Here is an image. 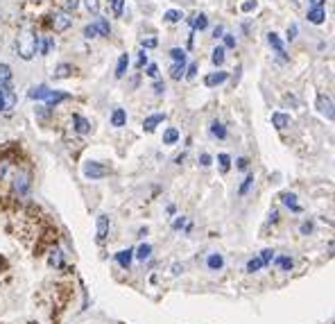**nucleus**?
Listing matches in <instances>:
<instances>
[{"instance_id": "f257e3e1", "label": "nucleus", "mask_w": 335, "mask_h": 324, "mask_svg": "<svg viewBox=\"0 0 335 324\" xmlns=\"http://www.w3.org/2000/svg\"><path fill=\"white\" fill-rule=\"evenodd\" d=\"M36 43H39V34H36L32 28H23L21 32H18V39H16L18 57L25 59V61H30L32 57L36 55Z\"/></svg>"}, {"instance_id": "f03ea898", "label": "nucleus", "mask_w": 335, "mask_h": 324, "mask_svg": "<svg viewBox=\"0 0 335 324\" xmlns=\"http://www.w3.org/2000/svg\"><path fill=\"white\" fill-rule=\"evenodd\" d=\"M72 14L70 12H66V10H57V12H52V14L48 16V25H50V30L52 32H66V30H70V25H72Z\"/></svg>"}, {"instance_id": "7ed1b4c3", "label": "nucleus", "mask_w": 335, "mask_h": 324, "mask_svg": "<svg viewBox=\"0 0 335 324\" xmlns=\"http://www.w3.org/2000/svg\"><path fill=\"white\" fill-rule=\"evenodd\" d=\"M30 170H25V168H18L16 173H14V182H12V188H14V193H16L18 197H25L27 195V191H30V186H32V182H30Z\"/></svg>"}, {"instance_id": "20e7f679", "label": "nucleus", "mask_w": 335, "mask_h": 324, "mask_svg": "<svg viewBox=\"0 0 335 324\" xmlns=\"http://www.w3.org/2000/svg\"><path fill=\"white\" fill-rule=\"evenodd\" d=\"M315 109H317V114H321L324 118L335 120V102L330 100L328 96H324V93H319V96L315 98Z\"/></svg>"}, {"instance_id": "39448f33", "label": "nucleus", "mask_w": 335, "mask_h": 324, "mask_svg": "<svg viewBox=\"0 0 335 324\" xmlns=\"http://www.w3.org/2000/svg\"><path fill=\"white\" fill-rule=\"evenodd\" d=\"M81 173H84L86 179H102V177H107L111 170H109L104 164H100V161H86L84 168H81Z\"/></svg>"}, {"instance_id": "423d86ee", "label": "nucleus", "mask_w": 335, "mask_h": 324, "mask_svg": "<svg viewBox=\"0 0 335 324\" xmlns=\"http://www.w3.org/2000/svg\"><path fill=\"white\" fill-rule=\"evenodd\" d=\"M16 93H14V89H0V114H5V111H12L14 107H16Z\"/></svg>"}, {"instance_id": "0eeeda50", "label": "nucleus", "mask_w": 335, "mask_h": 324, "mask_svg": "<svg viewBox=\"0 0 335 324\" xmlns=\"http://www.w3.org/2000/svg\"><path fill=\"white\" fill-rule=\"evenodd\" d=\"M226 79H229V73H226V70H215V73H208L206 77H204V84H206L208 89H213V87L224 84Z\"/></svg>"}, {"instance_id": "6e6552de", "label": "nucleus", "mask_w": 335, "mask_h": 324, "mask_svg": "<svg viewBox=\"0 0 335 324\" xmlns=\"http://www.w3.org/2000/svg\"><path fill=\"white\" fill-rule=\"evenodd\" d=\"M308 21H310L312 25H321L326 21V12H324V0H319L317 3V7H312L310 12H308Z\"/></svg>"}, {"instance_id": "1a4fd4ad", "label": "nucleus", "mask_w": 335, "mask_h": 324, "mask_svg": "<svg viewBox=\"0 0 335 324\" xmlns=\"http://www.w3.org/2000/svg\"><path fill=\"white\" fill-rule=\"evenodd\" d=\"M267 43H270V46L274 48L276 52H279L281 59L288 61V55H285V43H283V39H281L279 34H276V32H270V34H267Z\"/></svg>"}, {"instance_id": "9d476101", "label": "nucleus", "mask_w": 335, "mask_h": 324, "mask_svg": "<svg viewBox=\"0 0 335 324\" xmlns=\"http://www.w3.org/2000/svg\"><path fill=\"white\" fill-rule=\"evenodd\" d=\"M52 50H54V37H50V34H41L39 43H36V52H39V55H50Z\"/></svg>"}, {"instance_id": "9b49d317", "label": "nucleus", "mask_w": 335, "mask_h": 324, "mask_svg": "<svg viewBox=\"0 0 335 324\" xmlns=\"http://www.w3.org/2000/svg\"><path fill=\"white\" fill-rule=\"evenodd\" d=\"M188 25L193 32H202V30L208 28V16L206 14H193L188 19Z\"/></svg>"}, {"instance_id": "f8f14e48", "label": "nucleus", "mask_w": 335, "mask_h": 324, "mask_svg": "<svg viewBox=\"0 0 335 324\" xmlns=\"http://www.w3.org/2000/svg\"><path fill=\"white\" fill-rule=\"evenodd\" d=\"M279 200H281V204H285L290 211H292V213H299V211H301V206H299L297 195H294V193H290V191L281 193V195H279Z\"/></svg>"}, {"instance_id": "ddd939ff", "label": "nucleus", "mask_w": 335, "mask_h": 324, "mask_svg": "<svg viewBox=\"0 0 335 324\" xmlns=\"http://www.w3.org/2000/svg\"><path fill=\"white\" fill-rule=\"evenodd\" d=\"M107 233H109V218L107 215H98V227H95V238H98V242L107 240Z\"/></svg>"}, {"instance_id": "4468645a", "label": "nucleus", "mask_w": 335, "mask_h": 324, "mask_svg": "<svg viewBox=\"0 0 335 324\" xmlns=\"http://www.w3.org/2000/svg\"><path fill=\"white\" fill-rule=\"evenodd\" d=\"M50 93H52V89H50L48 84H39V87H32L27 96H30L32 100H48Z\"/></svg>"}, {"instance_id": "2eb2a0df", "label": "nucleus", "mask_w": 335, "mask_h": 324, "mask_svg": "<svg viewBox=\"0 0 335 324\" xmlns=\"http://www.w3.org/2000/svg\"><path fill=\"white\" fill-rule=\"evenodd\" d=\"M165 120V114H152V116H147V118L143 120V129L145 132H154V129L158 127V125Z\"/></svg>"}, {"instance_id": "dca6fc26", "label": "nucleus", "mask_w": 335, "mask_h": 324, "mask_svg": "<svg viewBox=\"0 0 335 324\" xmlns=\"http://www.w3.org/2000/svg\"><path fill=\"white\" fill-rule=\"evenodd\" d=\"M272 125H274L276 129H288L290 125H292V118H290L288 114H281V111H276V114H272Z\"/></svg>"}, {"instance_id": "f3484780", "label": "nucleus", "mask_w": 335, "mask_h": 324, "mask_svg": "<svg viewBox=\"0 0 335 324\" xmlns=\"http://www.w3.org/2000/svg\"><path fill=\"white\" fill-rule=\"evenodd\" d=\"M12 68L7 64H0V89H9L12 87Z\"/></svg>"}, {"instance_id": "a211bd4d", "label": "nucleus", "mask_w": 335, "mask_h": 324, "mask_svg": "<svg viewBox=\"0 0 335 324\" xmlns=\"http://www.w3.org/2000/svg\"><path fill=\"white\" fill-rule=\"evenodd\" d=\"M131 259H134V250H120L116 254V261H118V265H120V268H129L131 265Z\"/></svg>"}, {"instance_id": "6ab92c4d", "label": "nucleus", "mask_w": 335, "mask_h": 324, "mask_svg": "<svg viewBox=\"0 0 335 324\" xmlns=\"http://www.w3.org/2000/svg\"><path fill=\"white\" fill-rule=\"evenodd\" d=\"M72 125H75V132L77 134H89L91 132V123L86 118H81L79 114L72 116Z\"/></svg>"}, {"instance_id": "aec40b11", "label": "nucleus", "mask_w": 335, "mask_h": 324, "mask_svg": "<svg viewBox=\"0 0 335 324\" xmlns=\"http://www.w3.org/2000/svg\"><path fill=\"white\" fill-rule=\"evenodd\" d=\"M127 68H129V55H120L118 57V64H116V77L120 79V77H125V73H127Z\"/></svg>"}, {"instance_id": "412c9836", "label": "nucleus", "mask_w": 335, "mask_h": 324, "mask_svg": "<svg viewBox=\"0 0 335 324\" xmlns=\"http://www.w3.org/2000/svg\"><path fill=\"white\" fill-rule=\"evenodd\" d=\"M111 125H113V127H125V125H127V114H125V109H113V114H111Z\"/></svg>"}, {"instance_id": "4be33fe9", "label": "nucleus", "mask_w": 335, "mask_h": 324, "mask_svg": "<svg viewBox=\"0 0 335 324\" xmlns=\"http://www.w3.org/2000/svg\"><path fill=\"white\" fill-rule=\"evenodd\" d=\"M208 132H211L215 138H220V141H222V138H226V127L220 123V120H213L211 127H208Z\"/></svg>"}, {"instance_id": "5701e85b", "label": "nucleus", "mask_w": 335, "mask_h": 324, "mask_svg": "<svg viewBox=\"0 0 335 324\" xmlns=\"http://www.w3.org/2000/svg\"><path fill=\"white\" fill-rule=\"evenodd\" d=\"M177 141H179V129H177V127H168L165 132H163V143H165V145H175Z\"/></svg>"}, {"instance_id": "b1692460", "label": "nucleus", "mask_w": 335, "mask_h": 324, "mask_svg": "<svg viewBox=\"0 0 335 324\" xmlns=\"http://www.w3.org/2000/svg\"><path fill=\"white\" fill-rule=\"evenodd\" d=\"M68 98H70V96H68V93H61V91H52V93H50V96H48V100H45V105H48V107H54V105H59V102L68 100Z\"/></svg>"}, {"instance_id": "393cba45", "label": "nucleus", "mask_w": 335, "mask_h": 324, "mask_svg": "<svg viewBox=\"0 0 335 324\" xmlns=\"http://www.w3.org/2000/svg\"><path fill=\"white\" fill-rule=\"evenodd\" d=\"M211 61H213V64H215V66H222V64H224V59H226V48H222V46H217L215 48V50H213L211 52Z\"/></svg>"}, {"instance_id": "a878e982", "label": "nucleus", "mask_w": 335, "mask_h": 324, "mask_svg": "<svg viewBox=\"0 0 335 324\" xmlns=\"http://www.w3.org/2000/svg\"><path fill=\"white\" fill-rule=\"evenodd\" d=\"M95 28H98V32H100V37H109L111 34V25H109V21L107 19H95Z\"/></svg>"}, {"instance_id": "bb28decb", "label": "nucleus", "mask_w": 335, "mask_h": 324, "mask_svg": "<svg viewBox=\"0 0 335 324\" xmlns=\"http://www.w3.org/2000/svg\"><path fill=\"white\" fill-rule=\"evenodd\" d=\"M136 259L138 261H147L149 259V254H152V245H147V242H143V245H138L136 247Z\"/></svg>"}, {"instance_id": "cd10ccee", "label": "nucleus", "mask_w": 335, "mask_h": 324, "mask_svg": "<svg viewBox=\"0 0 335 324\" xmlns=\"http://www.w3.org/2000/svg\"><path fill=\"white\" fill-rule=\"evenodd\" d=\"M70 73H72V66H70V64H59L57 68L52 70V75H54V77H57V79H63V77H68V75H70Z\"/></svg>"}, {"instance_id": "c85d7f7f", "label": "nucleus", "mask_w": 335, "mask_h": 324, "mask_svg": "<svg viewBox=\"0 0 335 324\" xmlns=\"http://www.w3.org/2000/svg\"><path fill=\"white\" fill-rule=\"evenodd\" d=\"M276 265H279V270H283V272H290V270L294 268V261L290 259V256H276Z\"/></svg>"}, {"instance_id": "c756f323", "label": "nucleus", "mask_w": 335, "mask_h": 324, "mask_svg": "<svg viewBox=\"0 0 335 324\" xmlns=\"http://www.w3.org/2000/svg\"><path fill=\"white\" fill-rule=\"evenodd\" d=\"M206 265H208L211 270H222V265H224V259H222L220 254H211V256L206 259Z\"/></svg>"}, {"instance_id": "7c9ffc66", "label": "nucleus", "mask_w": 335, "mask_h": 324, "mask_svg": "<svg viewBox=\"0 0 335 324\" xmlns=\"http://www.w3.org/2000/svg\"><path fill=\"white\" fill-rule=\"evenodd\" d=\"M181 19H184V14H181L179 10H168L165 14H163V21H165V23H179Z\"/></svg>"}, {"instance_id": "2f4dec72", "label": "nucleus", "mask_w": 335, "mask_h": 324, "mask_svg": "<svg viewBox=\"0 0 335 324\" xmlns=\"http://www.w3.org/2000/svg\"><path fill=\"white\" fill-rule=\"evenodd\" d=\"M170 77H172V79L186 77V64H172V66H170Z\"/></svg>"}, {"instance_id": "473e14b6", "label": "nucleus", "mask_w": 335, "mask_h": 324, "mask_svg": "<svg viewBox=\"0 0 335 324\" xmlns=\"http://www.w3.org/2000/svg\"><path fill=\"white\" fill-rule=\"evenodd\" d=\"M170 59L175 61V64H186V50H184V48H172Z\"/></svg>"}, {"instance_id": "72a5a7b5", "label": "nucleus", "mask_w": 335, "mask_h": 324, "mask_svg": "<svg viewBox=\"0 0 335 324\" xmlns=\"http://www.w3.org/2000/svg\"><path fill=\"white\" fill-rule=\"evenodd\" d=\"M50 265H54V268H61L63 265V256H61V250H52L50 252V259H48Z\"/></svg>"}, {"instance_id": "f704fd0d", "label": "nucleus", "mask_w": 335, "mask_h": 324, "mask_svg": "<svg viewBox=\"0 0 335 324\" xmlns=\"http://www.w3.org/2000/svg\"><path fill=\"white\" fill-rule=\"evenodd\" d=\"M140 46H143V50H152V48L158 46V39L156 37H143L140 39Z\"/></svg>"}, {"instance_id": "c9c22d12", "label": "nucleus", "mask_w": 335, "mask_h": 324, "mask_svg": "<svg viewBox=\"0 0 335 324\" xmlns=\"http://www.w3.org/2000/svg\"><path fill=\"white\" fill-rule=\"evenodd\" d=\"M217 164H220V170H222V173H229V168H231V156H229V154H217Z\"/></svg>"}, {"instance_id": "e433bc0d", "label": "nucleus", "mask_w": 335, "mask_h": 324, "mask_svg": "<svg viewBox=\"0 0 335 324\" xmlns=\"http://www.w3.org/2000/svg\"><path fill=\"white\" fill-rule=\"evenodd\" d=\"M252 184H254V175H247V177H244V182L240 184V188H238L240 195H247L249 188H252Z\"/></svg>"}, {"instance_id": "4c0bfd02", "label": "nucleus", "mask_w": 335, "mask_h": 324, "mask_svg": "<svg viewBox=\"0 0 335 324\" xmlns=\"http://www.w3.org/2000/svg\"><path fill=\"white\" fill-rule=\"evenodd\" d=\"M258 7V0H244L242 5H240V12L242 14H249V12H254Z\"/></svg>"}, {"instance_id": "58836bf2", "label": "nucleus", "mask_w": 335, "mask_h": 324, "mask_svg": "<svg viewBox=\"0 0 335 324\" xmlns=\"http://www.w3.org/2000/svg\"><path fill=\"white\" fill-rule=\"evenodd\" d=\"M145 66H147V52L138 50L136 52V68H145Z\"/></svg>"}, {"instance_id": "ea45409f", "label": "nucleus", "mask_w": 335, "mask_h": 324, "mask_svg": "<svg viewBox=\"0 0 335 324\" xmlns=\"http://www.w3.org/2000/svg\"><path fill=\"white\" fill-rule=\"evenodd\" d=\"M84 3V7L91 12V14H98L100 12V0H81Z\"/></svg>"}, {"instance_id": "a19ab883", "label": "nucleus", "mask_w": 335, "mask_h": 324, "mask_svg": "<svg viewBox=\"0 0 335 324\" xmlns=\"http://www.w3.org/2000/svg\"><path fill=\"white\" fill-rule=\"evenodd\" d=\"M9 168H12V161H9V159H0V182L7 177Z\"/></svg>"}, {"instance_id": "79ce46f5", "label": "nucleus", "mask_w": 335, "mask_h": 324, "mask_svg": "<svg viewBox=\"0 0 335 324\" xmlns=\"http://www.w3.org/2000/svg\"><path fill=\"white\" fill-rule=\"evenodd\" d=\"M81 34H84V39H95V37H100L98 28H95L93 23H91V25H86V28H84V32H81Z\"/></svg>"}, {"instance_id": "37998d69", "label": "nucleus", "mask_w": 335, "mask_h": 324, "mask_svg": "<svg viewBox=\"0 0 335 324\" xmlns=\"http://www.w3.org/2000/svg\"><path fill=\"white\" fill-rule=\"evenodd\" d=\"M261 268H265L261 259H252V261H249V263H247V272H258V270H261Z\"/></svg>"}, {"instance_id": "c03bdc74", "label": "nucleus", "mask_w": 335, "mask_h": 324, "mask_svg": "<svg viewBox=\"0 0 335 324\" xmlns=\"http://www.w3.org/2000/svg\"><path fill=\"white\" fill-rule=\"evenodd\" d=\"M145 75L152 77V79H158V66L156 64H147V66H145Z\"/></svg>"}, {"instance_id": "a18cd8bd", "label": "nucleus", "mask_w": 335, "mask_h": 324, "mask_svg": "<svg viewBox=\"0 0 335 324\" xmlns=\"http://www.w3.org/2000/svg\"><path fill=\"white\" fill-rule=\"evenodd\" d=\"M61 5H63L61 10H66V12H70V14H72V12H75L77 7H79V0H63Z\"/></svg>"}, {"instance_id": "49530a36", "label": "nucleus", "mask_w": 335, "mask_h": 324, "mask_svg": "<svg viewBox=\"0 0 335 324\" xmlns=\"http://www.w3.org/2000/svg\"><path fill=\"white\" fill-rule=\"evenodd\" d=\"M258 259L263 261V265H267V263H270L272 259H274V252H272V250H263V252H261V256H258Z\"/></svg>"}, {"instance_id": "de8ad7c7", "label": "nucleus", "mask_w": 335, "mask_h": 324, "mask_svg": "<svg viewBox=\"0 0 335 324\" xmlns=\"http://www.w3.org/2000/svg\"><path fill=\"white\" fill-rule=\"evenodd\" d=\"M111 7H113V14L120 16L122 14V7H125V0H111Z\"/></svg>"}, {"instance_id": "09e8293b", "label": "nucleus", "mask_w": 335, "mask_h": 324, "mask_svg": "<svg viewBox=\"0 0 335 324\" xmlns=\"http://www.w3.org/2000/svg\"><path fill=\"white\" fill-rule=\"evenodd\" d=\"M211 154H206V152H202V154H199V166H204V168H208V166H211Z\"/></svg>"}, {"instance_id": "8fccbe9b", "label": "nucleus", "mask_w": 335, "mask_h": 324, "mask_svg": "<svg viewBox=\"0 0 335 324\" xmlns=\"http://www.w3.org/2000/svg\"><path fill=\"white\" fill-rule=\"evenodd\" d=\"M195 75H197V64H190L186 68V79H195Z\"/></svg>"}, {"instance_id": "3c124183", "label": "nucleus", "mask_w": 335, "mask_h": 324, "mask_svg": "<svg viewBox=\"0 0 335 324\" xmlns=\"http://www.w3.org/2000/svg\"><path fill=\"white\" fill-rule=\"evenodd\" d=\"M235 168H238V170H242V173H244V170L249 168V159H244V156H240V159L235 161Z\"/></svg>"}, {"instance_id": "603ef678", "label": "nucleus", "mask_w": 335, "mask_h": 324, "mask_svg": "<svg viewBox=\"0 0 335 324\" xmlns=\"http://www.w3.org/2000/svg\"><path fill=\"white\" fill-rule=\"evenodd\" d=\"M297 23H292V25H290V28H288V41H294V39H297Z\"/></svg>"}, {"instance_id": "864d4df0", "label": "nucleus", "mask_w": 335, "mask_h": 324, "mask_svg": "<svg viewBox=\"0 0 335 324\" xmlns=\"http://www.w3.org/2000/svg\"><path fill=\"white\" fill-rule=\"evenodd\" d=\"M163 91H165V84H163L161 79H156V82H154V93H156V96H161Z\"/></svg>"}, {"instance_id": "5fc2aeb1", "label": "nucleus", "mask_w": 335, "mask_h": 324, "mask_svg": "<svg viewBox=\"0 0 335 324\" xmlns=\"http://www.w3.org/2000/svg\"><path fill=\"white\" fill-rule=\"evenodd\" d=\"M222 39H224V48H235V39L231 34H224Z\"/></svg>"}, {"instance_id": "6e6d98bb", "label": "nucleus", "mask_w": 335, "mask_h": 324, "mask_svg": "<svg viewBox=\"0 0 335 324\" xmlns=\"http://www.w3.org/2000/svg\"><path fill=\"white\" fill-rule=\"evenodd\" d=\"M184 224H186V218H184V215H179V218H177L175 222H172V229H181Z\"/></svg>"}, {"instance_id": "4d7b16f0", "label": "nucleus", "mask_w": 335, "mask_h": 324, "mask_svg": "<svg viewBox=\"0 0 335 324\" xmlns=\"http://www.w3.org/2000/svg\"><path fill=\"white\" fill-rule=\"evenodd\" d=\"M299 231H301V233H310L312 231V222H310V220H308V222H303L301 227H299Z\"/></svg>"}, {"instance_id": "13d9d810", "label": "nucleus", "mask_w": 335, "mask_h": 324, "mask_svg": "<svg viewBox=\"0 0 335 324\" xmlns=\"http://www.w3.org/2000/svg\"><path fill=\"white\" fill-rule=\"evenodd\" d=\"M224 37V28H222V25H217L215 30H213V39H222Z\"/></svg>"}, {"instance_id": "bf43d9fd", "label": "nucleus", "mask_w": 335, "mask_h": 324, "mask_svg": "<svg viewBox=\"0 0 335 324\" xmlns=\"http://www.w3.org/2000/svg\"><path fill=\"white\" fill-rule=\"evenodd\" d=\"M276 220H279V213H276V211H270V220H267V224H274Z\"/></svg>"}, {"instance_id": "052dcab7", "label": "nucleus", "mask_w": 335, "mask_h": 324, "mask_svg": "<svg viewBox=\"0 0 335 324\" xmlns=\"http://www.w3.org/2000/svg\"><path fill=\"white\" fill-rule=\"evenodd\" d=\"M308 3H310V5H315V3H317V0H308Z\"/></svg>"}]
</instances>
